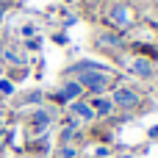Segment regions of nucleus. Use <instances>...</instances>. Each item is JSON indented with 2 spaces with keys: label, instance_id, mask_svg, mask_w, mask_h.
I'll return each mask as SVG.
<instances>
[{
  "label": "nucleus",
  "instance_id": "nucleus-1",
  "mask_svg": "<svg viewBox=\"0 0 158 158\" xmlns=\"http://www.w3.org/2000/svg\"><path fill=\"white\" fill-rule=\"evenodd\" d=\"M78 78V83H81V89H92V92H106V86H108V72L106 69H94V72H81V75H75Z\"/></svg>",
  "mask_w": 158,
  "mask_h": 158
},
{
  "label": "nucleus",
  "instance_id": "nucleus-2",
  "mask_svg": "<svg viewBox=\"0 0 158 158\" xmlns=\"http://www.w3.org/2000/svg\"><path fill=\"white\" fill-rule=\"evenodd\" d=\"M111 103H114L117 108H122V111H133V108H139V94H136L133 89H128V86H117Z\"/></svg>",
  "mask_w": 158,
  "mask_h": 158
},
{
  "label": "nucleus",
  "instance_id": "nucleus-3",
  "mask_svg": "<svg viewBox=\"0 0 158 158\" xmlns=\"http://www.w3.org/2000/svg\"><path fill=\"white\" fill-rule=\"evenodd\" d=\"M108 19H111V22H114L119 31H128V28L133 25V11H131V6H125V3H117V6L111 8Z\"/></svg>",
  "mask_w": 158,
  "mask_h": 158
},
{
  "label": "nucleus",
  "instance_id": "nucleus-4",
  "mask_svg": "<svg viewBox=\"0 0 158 158\" xmlns=\"http://www.w3.org/2000/svg\"><path fill=\"white\" fill-rule=\"evenodd\" d=\"M69 111H72V117H75V119H83V122H92V119H94L92 106H89V103H81V100H72Z\"/></svg>",
  "mask_w": 158,
  "mask_h": 158
},
{
  "label": "nucleus",
  "instance_id": "nucleus-5",
  "mask_svg": "<svg viewBox=\"0 0 158 158\" xmlns=\"http://www.w3.org/2000/svg\"><path fill=\"white\" fill-rule=\"evenodd\" d=\"M131 72L139 75V78H150L153 75V64L147 58H136V61H131Z\"/></svg>",
  "mask_w": 158,
  "mask_h": 158
},
{
  "label": "nucleus",
  "instance_id": "nucleus-6",
  "mask_svg": "<svg viewBox=\"0 0 158 158\" xmlns=\"http://www.w3.org/2000/svg\"><path fill=\"white\" fill-rule=\"evenodd\" d=\"M92 111H94V117H108V114L114 111V103H111L108 97H97V100L92 103Z\"/></svg>",
  "mask_w": 158,
  "mask_h": 158
},
{
  "label": "nucleus",
  "instance_id": "nucleus-7",
  "mask_svg": "<svg viewBox=\"0 0 158 158\" xmlns=\"http://www.w3.org/2000/svg\"><path fill=\"white\" fill-rule=\"evenodd\" d=\"M75 94H81V83H67V86L58 92V100H72Z\"/></svg>",
  "mask_w": 158,
  "mask_h": 158
},
{
  "label": "nucleus",
  "instance_id": "nucleus-8",
  "mask_svg": "<svg viewBox=\"0 0 158 158\" xmlns=\"http://www.w3.org/2000/svg\"><path fill=\"white\" fill-rule=\"evenodd\" d=\"M0 17H3V8H0Z\"/></svg>",
  "mask_w": 158,
  "mask_h": 158
},
{
  "label": "nucleus",
  "instance_id": "nucleus-9",
  "mask_svg": "<svg viewBox=\"0 0 158 158\" xmlns=\"http://www.w3.org/2000/svg\"><path fill=\"white\" fill-rule=\"evenodd\" d=\"M89 3H97V0H89Z\"/></svg>",
  "mask_w": 158,
  "mask_h": 158
}]
</instances>
